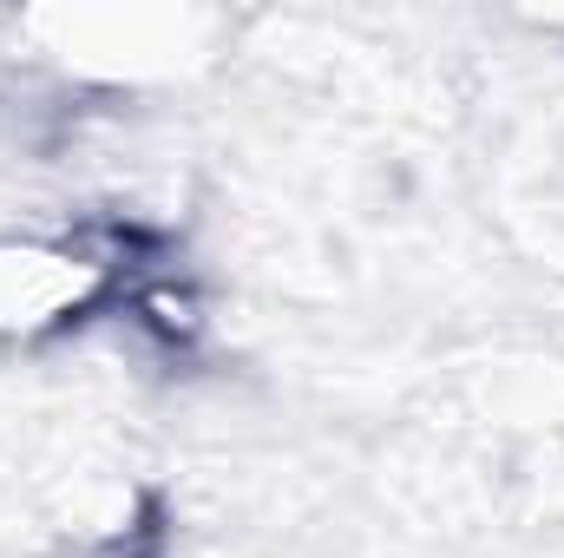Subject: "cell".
I'll return each mask as SVG.
<instances>
[{
    "label": "cell",
    "mask_w": 564,
    "mask_h": 558,
    "mask_svg": "<svg viewBox=\"0 0 564 558\" xmlns=\"http://www.w3.org/2000/svg\"><path fill=\"white\" fill-rule=\"evenodd\" d=\"M112 277V264L86 244H0V335H40L79 315Z\"/></svg>",
    "instance_id": "1"
}]
</instances>
